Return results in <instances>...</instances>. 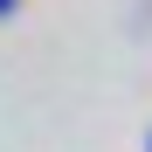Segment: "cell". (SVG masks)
<instances>
[{"label":"cell","instance_id":"cell-1","mask_svg":"<svg viewBox=\"0 0 152 152\" xmlns=\"http://www.w3.org/2000/svg\"><path fill=\"white\" fill-rule=\"evenodd\" d=\"M0 7H7V0H0Z\"/></svg>","mask_w":152,"mask_h":152}]
</instances>
